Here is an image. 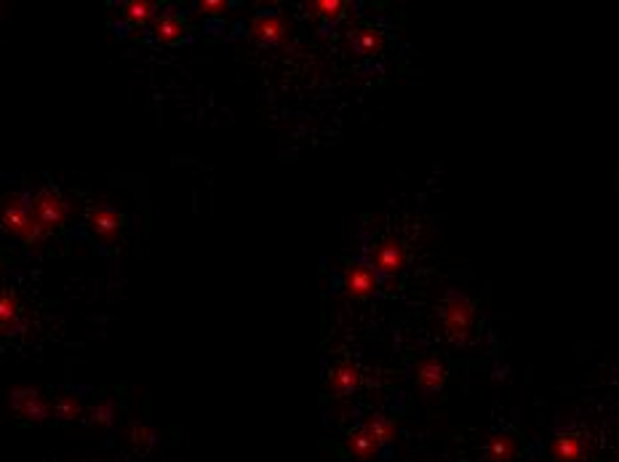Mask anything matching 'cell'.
Segmentation results:
<instances>
[{
  "instance_id": "cell-1",
  "label": "cell",
  "mask_w": 619,
  "mask_h": 462,
  "mask_svg": "<svg viewBox=\"0 0 619 462\" xmlns=\"http://www.w3.org/2000/svg\"><path fill=\"white\" fill-rule=\"evenodd\" d=\"M0 231L19 240L24 248L40 251L48 243V235L32 220L27 193H8L0 201Z\"/></svg>"
},
{
  "instance_id": "cell-2",
  "label": "cell",
  "mask_w": 619,
  "mask_h": 462,
  "mask_svg": "<svg viewBox=\"0 0 619 462\" xmlns=\"http://www.w3.org/2000/svg\"><path fill=\"white\" fill-rule=\"evenodd\" d=\"M27 201H30V214H32V220L43 228V232H46L48 238H54L57 232L67 228L70 214H73V206H70L67 196H62L57 187H38V190H30V193H27Z\"/></svg>"
},
{
  "instance_id": "cell-3",
  "label": "cell",
  "mask_w": 619,
  "mask_h": 462,
  "mask_svg": "<svg viewBox=\"0 0 619 462\" xmlns=\"http://www.w3.org/2000/svg\"><path fill=\"white\" fill-rule=\"evenodd\" d=\"M440 324L443 335L451 345H467L475 324V305L467 294L449 289L443 302H440Z\"/></svg>"
},
{
  "instance_id": "cell-4",
  "label": "cell",
  "mask_w": 619,
  "mask_h": 462,
  "mask_svg": "<svg viewBox=\"0 0 619 462\" xmlns=\"http://www.w3.org/2000/svg\"><path fill=\"white\" fill-rule=\"evenodd\" d=\"M366 262L374 267V273L382 281H388V278H396V275L404 273V267H406V248H404L401 238L385 235V238H379L369 248V259Z\"/></svg>"
},
{
  "instance_id": "cell-5",
  "label": "cell",
  "mask_w": 619,
  "mask_h": 462,
  "mask_svg": "<svg viewBox=\"0 0 619 462\" xmlns=\"http://www.w3.org/2000/svg\"><path fill=\"white\" fill-rule=\"evenodd\" d=\"M83 220H86V231L92 232L100 243H107V246H115L120 240V235H123V228H126L123 214L107 201L89 204Z\"/></svg>"
},
{
  "instance_id": "cell-6",
  "label": "cell",
  "mask_w": 619,
  "mask_h": 462,
  "mask_svg": "<svg viewBox=\"0 0 619 462\" xmlns=\"http://www.w3.org/2000/svg\"><path fill=\"white\" fill-rule=\"evenodd\" d=\"M8 404L27 423H48L54 417V398H48L43 390L30 388V385L13 388L8 396Z\"/></svg>"
},
{
  "instance_id": "cell-7",
  "label": "cell",
  "mask_w": 619,
  "mask_h": 462,
  "mask_svg": "<svg viewBox=\"0 0 619 462\" xmlns=\"http://www.w3.org/2000/svg\"><path fill=\"white\" fill-rule=\"evenodd\" d=\"M382 286V278L374 273V267L366 259H353L342 273V292L350 300H371Z\"/></svg>"
},
{
  "instance_id": "cell-8",
  "label": "cell",
  "mask_w": 619,
  "mask_h": 462,
  "mask_svg": "<svg viewBox=\"0 0 619 462\" xmlns=\"http://www.w3.org/2000/svg\"><path fill=\"white\" fill-rule=\"evenodd\" d=\"M248 38L259 46H283L289 40V22L283 13H259L246 27Z\"/></svg>"
},
{
  "instance_id": "cell-9",
  "label": "cell",
  "mask_w": 619,
  "mask_h": 462,
  "mask_svg": "<svg viewBox=\"0 0 619 462\" xmlns=\"http://www.w3.org/2000/svg\"><path fill=\"white\" fill-rule=\"evenodd\" d=\"M361 382H363L361 366L353 363L350 358H342V361H336V363L331 366V371H328V377H326V390H328L331 396L342 398V396L355 393V390L361 388Z\"/></svg>"
},
{
  "instance_id": "cell-10",
  "label": "cell",
  "mask_w": 619,
  "mask_h": 462,
  "mask_svg": "<svg viewBox=\"0 0 619 462\" xmlns=\"http://www.w3.org/2000/svg\"><path fill=\"white\" fill-rule=\"evenodd\" d=\"M150 32H153V38H155L158 43H163V46H177V43H182V40L187 38L190 27H187V22H185L179 13L163 11V13H158L155 22L150 24Z\"/></svg>"
},
{
  "instance_id": "cell-11",
  "label": "cell",
  "mask_w": 619,
  "mask_h": 462,
  "mask_svg": "<svg viewBox=\"0 0 619 462\" xmlns=\"http://www.w3.org/2000/svg\"><path fill=\"white\" fill-rule=\"evenodd\" d=\"M550 452H553L555 462H582L588 455V439L582 431L561 433V436H555Z\"/></svg>"
},
{
  "instance_id": "cell-12",
  "label": "cell",
  "mask_w": 619,
  "mask_h": 462,
  "mask_svg": "<svg viewBox=\"0 0 619 462\" xmlns=\"http://www.w3.org/2000/svg\"><path fill=\"white\" fill-rule=\"evenodd\" d=\"M446 382V366L440 363V358L435 355H424L419 363H416V385L424 390V393H438Z\"/></svg>"
},
{
  "instance_id": "cell-13",
  "label": "cell",
  "mask_w": 619,
  "mask_h": 462,
  "mask_svg": "<svg viewBox=\"0 0 619 462\" xmlns=\"http://www.w3.org/2000/svg\"><path fill=\"white\" fill-rule=\"evenodd\" d=\"M22 318H24L22 300L13 292L0 289V337L13 335L22 327Z\"/></svg>"
},
{
  "instance_id": "cell-14",
  "label": "cell",
  "mask_w": 619,
  "mask_h": 462,
  "mask_svg": "<svg viewBox=\"0 0 619 462\" xmlns=\"http://www.w3.org/2000/svg\"><path fill=\"white\" fill-rule=\"evenodd\" d=\"M347 452L361 462L374 460V458L382 452V444L371 436V431H369L366 425H361L358 431L350 433V439H347Z\"/></svg>"
},
{
  "instance_id": "cell-15",
  "label": "cell",
  "mask_w": 619,
  "mask_h": 462,
  "mask_svg": "<svg viewBox=\"0 0 619 462\" xmlns=\"http://www.w3.org/2000/svg\"><path fill=\"white\" fill-rule=\"evenodd\" d=\"M120 13L131 27H150L155 22V16H158V3H153V0H126L120 5Z\"/></svg>"
},
{
  "instance_id": "cell-16",
  "label": "cell",
  "mask_w": 619,
  "mask_h": 462,
  "mask_svg": "<svg viewBox=\"0 0 619 462\" xmlns=\"http://www.w3.org/2000/svg\"><path fill=\"white\" fill-rule=\"evenodd\" d=\"M54 417L62 423H78L81 417H86V406L78 396L65 393V396L54 398Z\"/></svg>"
},
{
  "instance_id": "cell-17",
  "label": "cell",
  "mask_w": 619,
  "mask_h": 462,
  "mask_svg": "<svg viewBox=\"0 0 619 462\" xmlns=\"http://www.w3.org/2000/svg\"><path fill=\"white\" fill-rule=\"evenodd\" d=\"M308 8L310 13L318 16L320 22L336 24V22H342V19L347 16L350 3H344V0H315V3H308Z\"/></svg>"
},
{
  "instance_id": "cell-18",
  "label": "cell",
  "mask_w": 619,
  "mask_h": 462,
  "mask_svg": "<svg viewBox=\"0 0 619 462\" xmlns=\"http://www.w3.org/2000/svg\"><path fill=\"white\" fill-rule=\"evenodd\" d=\"M350 46H353L358 54L371 57V54H377V51L382 48V35H379V30H374V27H358V30L350 32Z\"/></svg>"
},
{
  "instance_id": "cell-19",
  "label": "cell",
  "mask_w": 619,
  "mask_h": 462,
  "mask_svg": "<svg viewBox=\"0 0 619 462\" xmlns=\"http://www.w3.org/2000/svg\"><path fill=\"white\" fill-rule=\"evenodd\" d=\"M86 417H89V423H92L94 428H109L112 420H115V401H112V398L97 401V404L86 412Z\"/></svg>"
},
{
  "instance_id": "cell-20",
  "label": "cell",
  "mask_w": 619,
  "mask_h": 462,
  "mask_svg": "<svg viewBox=\"0 0 619 462\" xmlns=\"http://www.w3.org/2000/svg\"><path fill=\"white\" fill-rule=\"evenodd\" d=\"M366 428L371 431V436H374L382 447H388V444L393 441V436H396V423L388 420V417H382V414L371 417V420L366 423Z\"/></svg>"
},
{
  "instance_id": "cell-21",
  "label": "cell",
  "mask_w": 619,
  "mask_h": 462,
  "mask_svg": "<svg viewBox=\"0 0 619 462\" xmlns=\"http://www.w3.org/2000/svg\"><path fill=\"white\" fill-rule=\"evenodd\" d=\"M153 441H155V431H153V428H147L144 423H134V425H128V444H131L134 449L144 452V449H150V447H153Z\"/></svg>"
},
{
  "instance_id": "cell-22",
  "label": "cell",
  "mask_w": 619,
  "mask_h": 462,
  "mask_svg": "<svg viewBox=\"0 0 619 462\" xmlns=\"http://www.w3.org/2000/svg\"><path fill=\"white\" fill-rule=\"evenodd\" d=\"M513 449H516V447H513V441H510V439H505V436H497V439H492V444H489V455H492L497 462L510 460Z\"/></svg>"
},
{
  "instance_id": "cell-23",
  "label": "cell",
  "mask_w": 619,
  "mask_h": 462,
  "mask_svg": "<svg viewBox=\"0 0 619 462\" xmlns=\"http://www.w3.org/2000/svg\"><path fill=\"white\" fill-rule=\"evenodd\" d=\"M230 8L227 0H201L196 5V13L198 16H208V19H216V16H224V11Z\"/></svg>"
},
{
  "instance_id": "cell-24",
  "label": "cell",
  "mask_w": 619,
  "mask_h": 462,
  "mask_svg": "<svg viewBox=\"0 0 619 462\" xmlns=\"http://www.w3.org/2000/svg\"><path fill=\"white\" fill-rule=\"evenodd\" d=\"M0 267H3V259H0Z\"/></svg>"
}]
</instances>
